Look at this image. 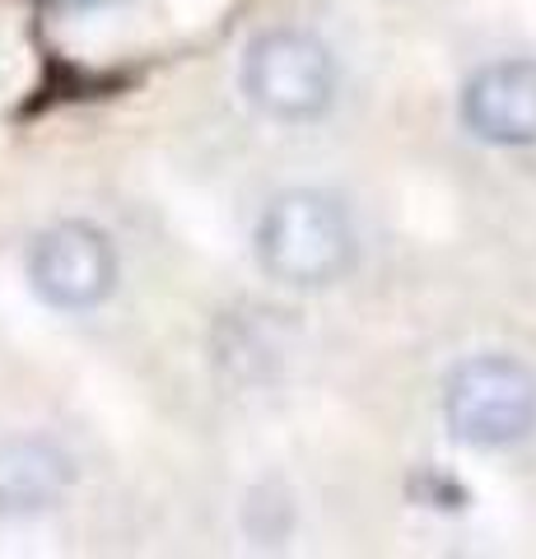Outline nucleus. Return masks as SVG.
Wrapping results in <instances>:
<instances>
[{
  "mask_svg": "<svg viewBox=\"0 0 536 559\" xmlns=\"http://www.w3.org/2000/svg\"><path fill=\"white\" fill-rule=\"evenodd\" d=\"M252 248L271 280L294 289H318L350 271L355 219L332 191L294 187L262 210Z\"/></svg>",
  "mask_w": 536,
  "mask_h": 559,
  "instance_id": "f257e3e1",
  "label": "nucleus"
},
{
  "mask_svg": "<svg viewBox=\"0 0 536 559\" xmlns=\"http://www.w3.org/2000/svg\"><path fill=\"white\" fill-rule=\"evenodd\" d=\"M443 425L466 448H513L536 433V373L513 355H476L443 382Z\"/></svg>",
  "mask_w": 536,
  "mask_h": 559,
  "instance_id": "f03ea898",
  "label": "nucleus"
},
{
  "mask_svg": "<svg viewBox=\"0 0 536 559\" xmlns=\"http://www.w3.org/2000/svg\"><path fill=\"white\" fill-rule=\"evenodd\" d=\"M243 94L271 121H313L336 98V57L303 28H271L243 51Z\"/></svg>",
  "mask_w": 536,
  "mask_h": 559,
  "instance_id": "7ed1b4c3",
  "label": "nucleus"
},
{
  "mask_svg": "<svg viewBox=\"0 0 536 559\" xmlns=\"http://www.w3.org/2000/svg\"><path fill=\"white\" fill-rule=\"evenodd\" d=\"M28 280L47 308L61 312L98 308L117 289V248L98 224L84 219L51 224L28 248Z\"/></svg>",
  "mask_w": 536,
  "mask_h": 559,
  "instance_id": "20e7f679",
  "label": "nucleus"
},
{
  "mask_svg": "<svg viewBox=\"0 0 536 559\" xmlns=\"http://www.w3.org/2000/svg\"><path fill=\"white\" fill-rule=\"evenodd\" d=\"M462 127L499 150L536 145V61L504 57L462 84Z\"/></svg>",
  "mask_w": 536,
  "mask_h": 559,
  "instance_id": "39448f33",
  "label": "nucleus"
},
{
  "mask_svg": "<svg viewBox=\"0 0 536 559\" xmlns=\"http://www.w3.org/2000/svg\"><path fill=\"white\" fill-rule=\"evenodd\" d=\"M75 462L47 439H5L0 443V518L47 513L71 495Z\"/></svg>",
  "mask_w": 536,
  "mask_h": 559,
  "instance_id": "423d86ee",
  "label": "nucleus"
}]
</instances>
